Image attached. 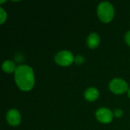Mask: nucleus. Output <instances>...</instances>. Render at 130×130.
I'll return each instance as SVG.
<instances>
[{
	"label": "nucleus",
	"instance_id": "4",
	"mask_svg": "<svg viewBox=\"0 0 130 130\" xmlns=\"http://www.w3.org/2000/svg\"><path fill=\"white\" fill-rule=\"evenodd\" d=\"M109 88L110 90L116 94H123L129 90V85L128 83L122 78H116L112 79L109 83Z\"/></svg>",
	"mask_w": 130,
	"mask_h": 130
},
{
	"label": "nucleus",
	"instance_id": "1",
	"mask_svg": "<svg viewBox=\"0 0 130 130\" xmlns=\"http://www.w3.org/2000/svg\"><path fill=\"white\" fill-rule=\"evenodd\" d=\"M14 80L19 89L23 91H30L35 84L33 69L27 65L18 66L14 72Z\"/></svg>",
	"mask_w": 130,
	"mask_h": 130
},
{
	"label": "nucleus",
	"instance_id": "7",
	"mask_svg": "<svg viewBox=\"0 0 130 130\" xmlns=\"http://www.w3.org/2000/svg\"><path fill=\"white\" fill-rule=\"evenodd\" d=\"M101 42L99 35L97 33H91L88 35L87 38V45L90 49L97 48Z\"/></svg>",
	"mask_w": 130,
	"mask_h": 130
},
{
	"label": "nucleus",
	"instance_id": "15",
	"mask_svg": "<svg viewBox=\"0 0 130 130\" xmlns=\"http://www.w3.org/2000/svg\"><path fill=\"white\" fill-rule=\"evenodd\" d=\"M4 2H6V0H5V1H0V4H2Z\"/></svg>",
	"mask_w": 130,
	"mask_h": 130
},
{
	"label": "nucleus",
	"instance_id": "2",
	"mask_svg": "<svg viewBox=\"0 0 130 130\" xmlns=\"http://www.w3.org/2000/svg\"><path fill=\"white\" fill-rule=\"evenodd\" d=\"M114 8L109 2H102L98 6V16L104 23H108L111 21L114 17Z\"/></svg>",
	"mask_w": 130,
	"mask_h": 130
},
{
	"label": "nucleus",
	"instance_id": "14",
	"mask_svg": "<svg viewBox=\"0 0 130 130\" xmlns=\"http://www.w3.org/2000/svg\"><path fill=\"white\" fill-rule=\"evenodd\" d=\"M127 92H128V97L130 98V88H129V90H128Z\"/></svg>",
	"mask_w": 130,
	"mask_h": 130
},
{
	"label": "nucleus",
	"instance_id": "8",
	"mask_svg": "<svg viewBox=\"0 0 130 130\" xmlns=\"http://www.w3.org/2000/svg\"><path fill=\"white\" fill-rule=\"evenodd\" d=\"M84 96L87 101L90 102L94 101L99 98V91L95 88H89L85 91Z\"/></svg>",
	"mask_w": 130,
	"mask_h": 130
},
{
	"label": "nucleus",
	"instance_id": "9",
	"mask_svg": "<svg viewBox=\"0 0 130 130\" xmlns=\"http://www.w3.org/2000/svg\"><path fill=\"white\" fill-rule=\"evenodd\" d=\"M2 69L5 72H6L8 74H11V73L15 72L17 67L15 66V64L13 61L7 59L3 62V63L2 65Z\"/></svg>",
	"mask_w": 130,
	"mask_h": 130
},
{
	"label": "nucleus",
	"instance_id": "6",
	"mask_svg": "<svg viewBox=\"0 0 130 130\" xmlns=\"http://www.w3.org/2000/svg\"><path fill=\"white\" fill-rule=\"evenodd\" d=\"M6 120L10 126H18L21 120V117L19 111L16 109H10L5 115Z\"/></svg>",
	"mask_w": 130,
	"mask_h": 130
},
{
	"label": "nucleus",
	"instance_id": "5",
	"mask_svg": "<svg viewBox=\"0 0 130 130\" xmlns=\"http://www.w3.org/2000/svg\"><path fill=\"white\" fill-rule=\"evenodd\" d=\"M97 120L104 124L110 123L113 119V113L107 107H101L95 112Z\"/></svg>",
	"mask_w": 130,
	"mask_h": 130
},
{
	"label": "nucleus",
	"instance_id": "10",
	"mask_svg": "<svg viewBox=\"0 0 130 130\" xmlns=\"http://www.w3.org/2000/svg\"><path fill=\"white\" fill-rule=\"evenodd\" d=\"M7 20V13L3 8H0V24H3L4 22Z\"/></svg>",
	"mask_w": 130,
	"mask_h": 130
},
{
	"label": "nucleus",
	"instance_id": "13",
	"mask_svg": "<svg viewBox=\"0 0 130 130\" xmlns=\"http://www.w3.org/2000/svg\"><path fill=\"white\" fill-rule=\"evenodd\" d=\"M125 40H126V44L130 46V30L126 33V34H125Z\"/></svg>",
	"mask_w": 130,
	"mask_h": 130
},
{
	"label": "nucleus",
	"instance_id": "3",
	"mask_svg": "<svg viewBox=\"0 0 130 130\" xmlns=\"http://www.w3.org/2000/svg\"><path fill=\"white\" fill-rule=\"evenodd\" d=\"M75 56L69 50H61L58 52L54 57L56 63L61 66H69L74 62Z\"/></svg>",
	"mask_w": 130,
	"mask_h": 130
},
{
	"label": "nucleus",
	"instance_id": "12",
	"mask_svg": "<svg viewBox=\"0 0 130 130\" xmlns=\"http://www.w3.org/2000/svg\"><path fill=\"white\" fill-rule=\"evenodd\" d=\"M113 115L114 117H116L117 118H120L123 117V111L121 109H117L115 110V111L113 112Z\"/></svg>",
	"mask_w": 130,
	"mask_h": 130
},
{
	"label": "nucleus",
	"instance_id": "11",
	"mask_svg": "<svg viewBox=\"0 0 130 130\" xmlns=\"http://www.w3.org/2000/svg\"><path fill=\"white\" fill-rule=\"evenodd\" d=\"M74 62H75L77 65H82V64L84 63V62H85V58H84V56H82V55H77V56H75Z\"/></svg>",
	"mask_w": 130,
	"mask_h": 130
}]
</instances>
